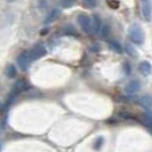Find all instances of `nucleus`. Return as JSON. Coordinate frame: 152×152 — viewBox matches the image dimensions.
Here are the masks:
<instances>
[{
    "label": "nucleus",
    "mask_w": 152,
    "mask_h": 152,
    "mask_svg": "<svg viewBox=\"0 0 152 152\" xmlns=\"http://www.w3.org/2000/svg\"><path fill=\"white\" fill-rule=\"evenodd\" d=\"M128 35L131 41L137 45H141L144 43V40H145V34L142 30V27L139 24H133V25L129 26L128 28Z\"/></svg>",
    "instance_id": "obj_1"
},
{
    "label": "nucleus",
    "mask_w": 152,
    "mask_h": 152,
    "mask_svg": "<svg viewBox=\"0 0 152 152\" xmlns=\"http://www.w3.org/2000/svg\"><path fill=\"white\" fill-rule=\"evenodd\" d=\"M27 53H28V58H30V60H31L32 63V61H34V60L40 59V58H42L43 56H45L47 55V49L45 48V45H35Z\"/></svg>",
    "instance_id": "obj_2"
},
{
    "label": "nucleus",
    "mask_w": 152,
    "mask_h": 152,
    "mask_svg": "<svg viewBox=\"0 0 152 152\" xmlns=\"http://www.w3.org/2000/svg\"><path fill=\"white\" fill-rule=\"evenodd\" d=\"M77 22L85 33H88V34L93 33L92 32V19L90 18V16L85 15V14H80L77 17Z\"/></svg>",
    "instance_id": "obj_3"
},
{
    "label": "nucleus",
    "mask_w": 152,
    "mask_h": 152,
    "mask_svg": "<svg viewBox=\"0 0 152 152\" xmlns=\"http://www.w3.org/2000/svg\"><path fill=\"white\" fill-rule=\"evenodd\" d=\"M142 15L146 22H150L152 19V0H142Z\"/></svg>",
    "instance_id": "obj_4"
},
{
    "label": "nucleus",
    "mask_w": 152,
    "mask_h": 152,
    "mask_svg": "<svg viewBox=\"0 0 152 152\" xmlns=\"http://www.w3.org/2000/svg\"><path fill=\"white\" fill-rule=\"evenodd\" d=\"M30 63H31V60H30V58H28L27 51L22 52L18 57H17V65H18L19 68L22 70H24V72L27 70L28 66H30Z\"/></svg>",
    "instance_id": "obj_5"
},
{
    "label": "nucleus",
    "mask_w": 152,
    "mask_h": 152,
    "mask_svg": "<svg viewBox=\"0 0 152 152\" xmlns=\"http://www.w3.org/2000/svg\"><path fill=\"white\" fill-rule=\"evenodd\" d=\"M26 85H27V84H26V83L24 82L23 80H20V81H17V82H16V84L14 85V89L12 90L10 98L8 99V103L12 101V100H14V98H15L16 95L19 94L20 92H23V91L26 89Z\"/></svg>",
    "instance_id": "obj_6"
},
{
    "label": "nucleus",
    "mask_w": 152,
    "mask_h": 152,
    "mask_svg": "<svg viewBox=\"0 0 152 152\" xmlns=\"http://www.w3.org/2000/svg\"><path fill=\"white\" fill-rule=\"evenodd\" d=\"M60 14H61V10H60L59 8H53L50 13L48 14V16L45 17V24H50L52 22H55V20L60 16Z\"/></svg>",
    "instance_id": "obj_7"
},
{
    "label": "nucleus",
    "mask_w": 152,
    "mask_h": 152,
    "mask_svg": "<svg viewBox=\"0 0 152 152\" xmlns=\"http://www.w3.org/2000/svg\"><path fill=\"white\" fill-rule=\"evenodd\" d=\"M140 88H141V85H140L139 81L134 80V81H131V82L127 84L126 88H125V91H126V93H128V94H132V93L137 92L140 90Z\"/></svg>",
    "instance_id": "obj_8"
},
{
    "label": "nucleus",
    "mask_w": 152,
    "mask_h": 152,
    "mask_svg": "<svg viewBox=\"0 0 152 152\" xmlns=\"http://www.w3.org/2000/svg\"><path fill=\"white\" fill-rule=\"evenodd\" d=\"M140 104L145 109H149V108L152 107V95L151 94H146L143 95L142 98H140Z\"/></svg>",
    "instance_id": "obj_9"
},
{
    "label": "nucleus",
    "mask_w": 152,
    "mask_h": 152,
    "mask_svg": "<svg viewBox=\"0 0 152 152\" xmlns=\"http://www.w3.org/2000/svg\"><path fill=\"white\" fill-rule=\"evenodd\" d=\"M139 68H140V70H141V73L145 76H148L149 74H151V72H152V66L149 61H142V63L140 64Z\"/></svg>",
    "instance_id": "obj_10"
},
{
    "label": "nucleus",
    "mask_w": 152,
    "mask_h": 152,
    "mask_svg": "<svg viewBox=\"0 0 152 152\" xmlns=\"http://www.w3.org/2000/svg\"><path fill=\"white\" fill-rule=\"evenodd\" d=\"M100 27H101V22H100V18L94 15L93 16V19H92V32L93 33H98L99 30H100Z\"/></svg>",
    "instance_id": "obj_11"
},
{
    "label": "nucleus",
    "mask_w": 152,
    "mask_h": 152,
    "mask_svg": "<svg viewBox=\"0 0 152 152\" xmlns=\"http://www.w3.org/2000/svg\"><path fill=\"white\" fill-rule=\"evenodd\" d=\"M143 123L152 131V111H146L143 115Z\"/></svg>",
    "instance_id": "obj_12"
},
{
    "label": "nucleus",
    "mask_w": 152,
    "mask_h": 152,
    "mask_svg": "<svg viewBox=\"0 0 152 152\" xmlns=\"http://www.w3.org/2000/svg\"><path fill=\"white\" fill-rule=\"evenodd\" d=\"M6 75L9 77V78H13L16 76V67L14 65H9L6 69Z\"/></svg>",
    "instance_id": "obj_13"
},
{
    "label": "nucleus",
    "mask_w": 152,
    "mask_h": 152,
    "mask_svg": "<svg viewBox=\"0 0 152 152\" xmlns=\"http://www.w3.org/2000/svg\"><path fill=\"white\" fill-rule=\"evenodd\" d=\"M63 31H64V33L67 34V35H77V32L75 31L74 26H72V25H66L64 27Z\"/></svg>",
    "instance_id": "obj_14"
},
{
    "label": "nucleus",
    "mask_w": 152,
    "mask_h": 152,
    "mask_svg": "<svg viewBox=\"0 0 152 152\" xmlns=\"http://www.w3.org/2000/svg\"><path fill=\"white\" fill-rule=\"evenodd\" d=\"M76 4V0H60V6L63 8H70Z\"/></svg>",
    "instance_id": "obj_15"
},
{
    "label": "nucleus",
    "mask_w": 152,
    "mask_h": 152,
    "mask_svg": "<svg viewBox=\"0 0 152 152\" xmlns=\"http://www.w3.org/2000/svg\"><path fill=\"white\" fill-rule=\"evenodd\" d=\"M83 5L86 8H94L98 5V0H83Z\"/></svg>",
    "instance_id": "obj_16"
},
{
    "label": "nucleus",
    "mask_w": 152,
    "mask_h": 152,
    "mask_svg": "<svg viewBox=\"0 0 152 152\" xmlns=\"http://www.w3.org/2000/svg\"><path fill=\"white\" fill-rule=\"evenodd\" d=\"M109 26L108 25H101V27H100V30H99V32H100V34H101L102 38H107L108 34H109Z\"/></svg>",
    "instance_id": "obj_17"
},
{
    "label": "nucleus",
    "mask_w": 152,
    "mask_h": 152,
    "mask_svg": "<svg viewBox=\"0 0 152 152\" xmlns=\"http://www.w3.org/2000/svg\"><path fill=\"white\" fill-rule=\"evenodd\" d=\"M125 49H126V52L129 55V56H132V57H136V56H137V52H136V50H135V49H134L131 45H125Z\"/></svg>",
    "instance_id": "obj_18"
},
{
    "label": "nucleus",
    "mask_w": 152,
    "mask_h": 152,
    "mask_svg": "<svg viewBox=\"0 0 152 152\" xmlns=\"http://www.w3.org/2000/svg\"><path fill=\"white\" fill-rule=\"evenodd\" d=\"M109 47H110L113 50L116 51V52H118V53H121V51H123L121 47L119 45V43H117V42H115V41H113V42H109Z\"/></svg>",
    "instance_id": "obj_19"
},
{
    "label": "nucleus",
    "mask_w": 152,
    "mask_h": 152,
    "mask_svg": "<svg viewBox=\"0 0 152 152\" xmlns=\"http://www.w3.org/2000/svg\"><path fill=\"white\" fill-rule=\"evenodd\" d=\"M107 4L108 6L110 8H113V9H117L119 7V2L117 0H107Z\"/></svg>",
    "instance_id": "obj_20"
},
{
    "label": "nucleus",
    "mask_w": 152,
    "mask_h": 152,
    "mask_svg": "<svg viewBox=\"0 0 152 152\" xmlns=\"http://www.w3.org/2000/svg\"><path fill=\"white\" fill-rule=\"evenodd\" d=\"M103 144V139L102 137H99V139L95 141V143H94V148L96 149V150H99L100 148H101V145Z\"/></svg>",
    "instance_id": "obj_21"
},
{
    "label": "nucleus",
    "mask_w": 152,
    "mask_h": 152,
    "mask_svg": "<svg viewBox=\"0 0 152 152\" xmlns=\"http://www.w3.org/2000/svg\"><path fill=\"white\" fill-rule=\"evenodd\" d=\"M0 148H1V144H0Z\"/></svg>",
    "instance_id": "obj_22"
},
{
    "label": "nucleus",
    "mask_w": 152,
    "mask_h": 152,
    "mask_svg": "<svg viewBox=\"0 0 152 152\" xmlns=\"http://www.w3.org/2000/svg\"><path fill=\"white\" fill-rule=\"evenodd\" d=\"M140 1H142V0H140Z\"/></svg>",
    "instance_id": "obj_23"
}]
</instances>
